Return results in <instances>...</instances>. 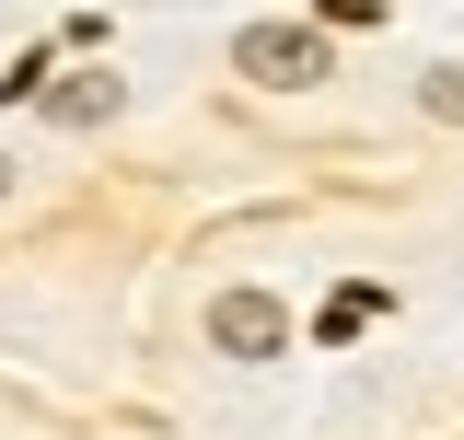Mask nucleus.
Masks as SVG:
<instances>
[{
    "label": "nucleus",
    "instance_id": "nucleus-1",
    "mask_svg": "<svg viewBox=\"0 0 464 440\" xmlns=\"http://www.w3.org/2000/svg\"><path fill=\"white\" fill-rule=\"evenodd\" d=\"M232 70L267 81V93H314V81H337V47H325V24H244Z\"/></svg>",
    "mask_w": 464,
    "mask_h": 440
},
{
    "label": "nucleus",
    "instance_id": "nucleus-2",
    "mask_svg": "<svg viewBox=\"0 0 464 440\" xmlns=\"http://www.w3.org/2000/svg\"><path fill=\"white\" fill-rule=\"evenodd\" d=\"M209 336H221V359H279L290 313L267 301V290H221V301H209Z\"/></svg>",
    "mask_w": 464,
    "mask_h": 440
},
{
    "label": "nucleus",
    "instance_id": "nucleus-3",
    "mask_svg": "<svg viewBox=\"0 0 464 440\" xmlns=\"http://www.w3.org/2000/svg\"><path fill=\"white\" fill-rule=\"evenodd\" d=\"M116 105H128V81H116V70H70V81L35 93V116H58V128H105Z\"/></svg>",
    "mask_w": 464,
    "mask_h": 440
},
{
    "label": "nucleus",
    "instance_id": "nucleus-4",
    "mask_svg": "<svg viewBox=\"0 0 464 440\" xmlns=\"http://www.w3.org/2000/svg\"><path fill=\"white\" fill-rule=\"evenodd\" d=\"M418 105L441 116V128H464V58H441V70H430V81H418Z\"/></svg>",
    "mask_w": 464,
    "mask_h": 440
},
{
    "label": "nucleus",
    "instance_id": "nucleus-5",
    "mask_svg": "<svg viewBox=\"0 0 464 440\" xmlns=\"http://www.w3.org/2000/svg\"><path fill=\"white\" fill-rule=\"evenodd\" d=\"M325 24H348V35H360V24H383V0H325Z\"/></svg>",
    "mask_w": 464,
    "mask_h": 440
},
{
    "label": "nucleus",
    "instance_id": "nucleus-6",
    "mask_svg": "<svg viewBox=\"0 0 464 440\" xmlns=\"http://www.w3.org/2000/svg\"><path fill=\"white\" fill-rule=\"evenodd\" d=\"M0 197H12V163H0Z\"/></svg>",
    "mask_w": 464,
    "mask_h": 440
}]
</instances>
